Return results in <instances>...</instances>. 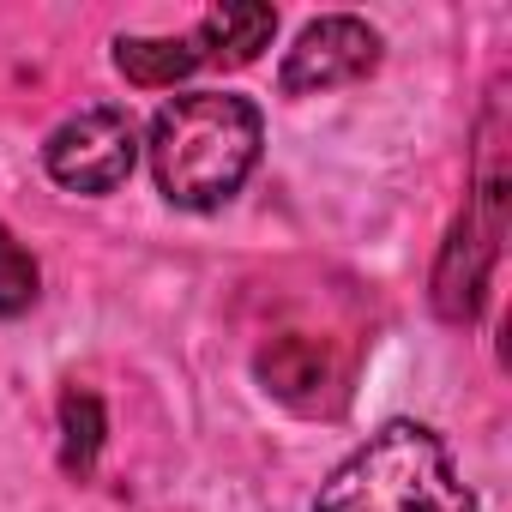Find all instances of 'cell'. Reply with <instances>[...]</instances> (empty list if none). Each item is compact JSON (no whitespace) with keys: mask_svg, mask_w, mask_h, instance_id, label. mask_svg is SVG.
Here are the masks:
<instances>
[{"mask_svg":"<svg viewBox=\"0 0 512 512\" xmlns=\"http://www.w3.org/2000/svg\"><path fill=\"white\" fill-rule=\"evenodd\" d=\"M266 121L247 97L229 91H187L151 115V175L169 205L217 211L241 193V181L260 163Z\"/></svg>","mask_w":512,"mask_h":512,"instance_id":"1","label":"cell"},{"mask_svg":"<svg viewBox=\"0 0 512 512\" xmlns=\"http://www.w3.org/2000/svg\"><path fill=\"white\" fill-rule=\"evenodd\" d=\"M314 512H476V494L458 482V464L434 428L386 422L326 476Z\"/></svg>","mask_w":512,"mask_h":512,"instance_id":"2","label":"cell"},{"mask_svg":"<svg viewBox=\"0 0 512 512\" xmlns=\"http://www.w3.org/2000/svg\"><path fill=\"white\" fill-rule=\"evenodd\" d=\"M500 145H482V175L464 199V217L452 223L440 260H434V314L446 326H470L488 296V272L500 260V235H506V169L494 157Z\"/></svg>","mask_w":512,"mask_h":512,"instance_id":"3","label":"cell"},{"mask_svg":"<svg viewBox=\"0 0 512 512\" xmlns=\"http://www.w3.org/2000/svg\"><path fill=\"white\" fill-rule=\"evenodd\" d=\"M133 163H139V127H133V115L115 109V103H97V109L67 115V121L49 133V145H43L49 181L67 187V193H85V199L115 193V187L133 175Z\"/></svg>","mask_w":512,"mask_h":512,"instance_id":"4","label":"cell"},{"mask_svg":"<svg viewBox=\"0 0 512 512\" xmlns=\"http://www.w3.org/2000/svg\"><path fill=\"white\" fill-rule=\"evenodd\" d=\"M380 67V31L368 19H350V13H332V19H314L296 49L284 55V97H320V91H344V85H362L368 73Z\"/></svg>","mask_w":512,"mask_h":512,"instance_id":"5","label":"cell"},{"mask_svg":"<svg viewBox=\"0 0 512 512\" xmlns=\"http://www.w3.org/2000/svg\"><path fill=\"white\" fill-rule=\"evenodd\" d=\"M187 37H193L205 67H247V61H260V49H272L278 7H260V0H223V7H211Z\"/></svg>","mask_w":512,"mask_h":512,"instance_id":"6","label":"cell"},{"mask_svg":"<svg viewBox=\"0 0 512 512\" xmlns=\"http://www.w3.org/2000/svg\"><path fill=\"white\" fill-rule=\"evenodd\" d=\"M260 380H266L272 398H284V404H296V410H320V404H314V386L326 392L332 362H326V350H320L314 338H278L272 350H260Z\"/></svg>","mask_w":512,"mask_h":512,"instance_id":"7","label":"cell"},{"mask_svg":"<svg viewBox=\"0 0 512 512\" xmlns=\"http://www.w3.org/2000/svg\"><path fill=\"white\" fill-rule=\"evenodd\" d=\"M115 67L127 85H145V91H169L181 85L187 73H199V49L193 37H115Z\"/></svg>","mask_w":512,"mask_h":512,"instance_id":"8","label":"cell"},{"mask_svg":"<svg viewBox=\"0 0 512 512\" xmlns=\"http://www.w3.org/2000/svg\"><path fill=\"white\" fill-rule=\"evenodd\" d=\"M103 434H109L103 398L85 392V386H67L61 392V470L67 476H91L97 452H103Z\"/></svg>","mask_w":512,"mask_h":512,"instance_id":"9","label":"cell"},{"mask_svg":"<svg viewBox=\"0 0 512 512\" xmlns=\"http://www.w3.org/2000/svg\"><path fill=\"white\" fill-rule=\"evenodd\" d=\"M37 290H43V272L37 260L19 247V235L0 223V320H19L37 308Z\"/></svg>","mask_w":512,"mask_h":512,"instance_id":"10","label":"cell"}]
</instances>
